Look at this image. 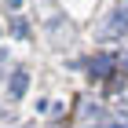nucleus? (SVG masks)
I'll list each match as a JSON object with an SVG mask.
<instances>
[{
  "instance_id": "nucleus-1",
  "label": "nucleus",
  "mask_w": 128,
  "mask_h": 128,
  "mask_svg": "<svg viewBox=\"0 0 128 128\" xmlns=\"http://www.w3.org/2000/svg\"><path fill=\"white\" fill-rule=\"evenodd\" d=\"M114 66H117V59H114V55H95V59H88V73L92 77H110V73H114Z\"/></svg>"
},
{
  "instance_id": "nucleus-2",
  "label": "nucleus",
  "mask_w": 128,
  "mask_h": 128,
  "mask_svg": "<svg viewBox=\"0 0 128 128\" xmlns=\"http://www.w3.org/2000/svg\"><path fill=\"white\" fill-rule=\"evenodd\" d=\"M121 33H128V11L124 8H117L110 15V22L102 26V37H121Z\"/></svg>"
},
{
  "instance_id": "nucleus-3",
  "label": "nucleus",
  "mask_w": 128,
  "mask_h": 128,
  "mask_svg": "<svg viewBox=\"0 0 128 128\" xmlns=\"http://www.w3.org/2000/svg\"><path fill=\"white\" fill-rule=\"evenodd\" d=\"M8 88H11V95H15V99H22V95H26V88H30V73H26V70H15Z\"/></svg>"
},
{
  "instance_id": "nucleus-4",
  "label": "nucleus",
  "mask_w": 128,
  "mask_h": 128,
  "mask_svg": "<svg viewBox=\"0 0 128 128\" xmlns=\"http://www.w3.org/2000/svg\"><path fill=\"white\" fill-rule=\"evenodd\" d=\"M106 128H121V124H106Z\"/></svg>"
}]
</instances>
